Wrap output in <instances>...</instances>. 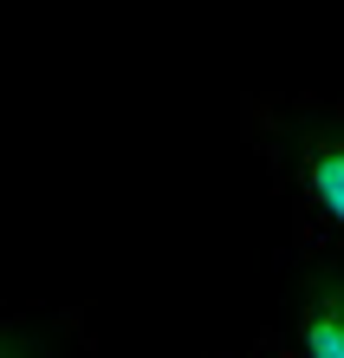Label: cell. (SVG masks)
I'll use <instances>...</instances> for the list:
<instances>
[{"label": "cell", "instance_id": "1", "mask_svg": "<svg viewBox=\"0 0 344 358\" xmlns=\"http://www.w3.org/2000/svg\"><path fill=\"white\" fill-rule=\"evenodd\" d=\"M241 143L286 208L292 255L344 261V98L331 92H247Z\"/></svg>", "mask_w": 344, "mask_h": 358}, {"label": "cell", "instance_id": "2", "mask_svg": "<svg viewBox=\"0 0 344 358\" xmlns=\"http://www.w3.org/2000/svg\"><path fill=\"white\" fill-rule=\"evenodd\" d=\"M279 339L299 358H344V261L299 255L286 313H279Z\"/></svg>", "mask_w": 344, "mask_h": 358}, {"label": "cell", "instance_id": "3", "mask_svg": "<svg viewBox=\"0 0 344 358\" xmlns=\"http://www.w3.org/2000/svg\"><path fill=\"white\" fill-rule=\"evenodd\" d=\"M72 339L66 313H39V306H7L0 300V358H59Z\"/></svg>", "mask_w": 344, "mask_h": 358}, {"label": "cell", "instance_id": "4", "mask_svg": "<svg viewBox=\"0 0 344 358\" xmlns=\"http://www.w3.org/2000/svg\"><path fill=\"white\" fill-rule=\"evenodd\" d=\"M221 358H299V352L279 339V326H267V332H253L247 345H234V352H221Z\"/></svg>", "mask_w": 344, "mask_h": 358}]
</instances>
